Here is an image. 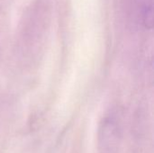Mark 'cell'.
<instances>
[{
  "label": "cell",
  "mask_w": 154,
  "mask_h": 153,
  "mask_svg": "<svg viewBox=\"0 0 154 153\" xmlns=\"http://www.w3.org/2000/svg\"><path fill=\"white\" fill-rule=\"evenodd\" d=\"M143 23L146 28L153 26V9L152 3H146L143 9Z\"/></svg>",
  "instance_id": "obj_1"
}]
</instances>
